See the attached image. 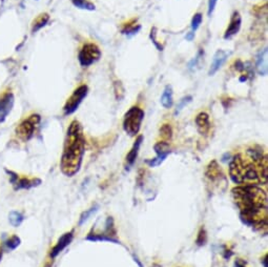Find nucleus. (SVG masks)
<instances>
[{
  "instance_id": "obj_5",
  "label": "nucleus",
  "mask_w": 268,
  "mask_h": 267,
  "mask_svg": "<svg viewBox=\"0 0 268 267\" xmlns=\"http://www.w3.org/2000/svg\"><path fill=\"white\" fill-rule=\"evenodd\" d=\"M40 120L41 118L37 114L31 115L24 119L16 128V135L18 136V138L22 140V141H29L30 139L33 138L35 132H36Z\"/></svg>"
},
{
  "instance_id": "obj_12",
  "label": "nucleus",
  "mask_w": 268,
  "mask_h": 267,
  "mask_svg": "<svg viewBox=\"0 0 268 267\" xmlns=\"http://www.w3.org/2000/svg\"><path fill=\"white\" fill-rule=\"evenodd\" d=\"M226 58H227L226 52H224L222 50L217 51L214 56V58H213V62H211V65H210L208 75L209 76L215 75L219 71V69H220V67L224 65V62L226 61Z\"/></svg>"
},
{
  "instance_id": "obj_7",
  "label": "nucleus",
  "mask_w": 268,
  "mask_h": 267,
  "mask_svg": "<svg viewBox=\"0 0 268 267\" xmlns=\"http://www.w3.org/2000/svg\"><path fill=\"white\" fill-rule=\"evenodd\" d=\"M88 93L89 88L86 84H82L79 88H77L67 100L65 107H63V113H65V115L67 116L75 113V111L78 110L79 105L81 104L84 98L88 96Z\"/></svg>"
},
{
  "instance_id": "obj_16",
  "label": "nucleus",
  "mask_w": 268,
  "mask_h": 267,
  "mask_svg": "<svg viewBox=\"0 0 268 267\" xmlns=\"http://www.w3.org/2000/svg\"><path fill=\"white\" fill-rule=\"evenodd\" d=\"M39 184H41V180L38 179V178L29 179V178H19V177L13 183L15 189H21V188H26L27 189V188H31V187L38 186Z\"/></svg>"
},
{
  "instance_id": "obj_24",
  "label": "nucleus",
  "mask_w": 268,
  "mask_h": 267,
  "mask_svg": "<svg viewBox=\"0 0 268 267\" xmlns=\"http://www.w3.org/2000/svg\"><path fill=\"white\" fill-rule=\"evenodd\" d=\"M114 89H115V95L118 100H121L122 98L124 97V88L122 86V83L120 81H115L114 83Z\"/></svg>"
},
{
  "instance_id": "obj_20",
  "label": "nucleus",
  "mask_w": 268,
  "mask_h": 267,
  "mask_svg": "<svg viewBox=\"0 0 268 267\" xmlns=\"http://www.w3.org/2000/svg\"><path fill=\"white\" fill-rule=\"evenodd\" d=\"M266 54H267V48H264V50L259 54L257 58L258 72L262 75H266L267 73V65H266V58H265Z\"/></svg>"
},
{
  "instance_id": "obj_2",
  "label": "nucleus",
  "mask_w": 268,
  "mask_h": 267,
  "mask_svg": "<svg viewBox=\"0 0 268 267\" xmlns=\"http://www.w3.org/2000/svg\"><path fill=\"white\" fill-rule=\"evenodd\" d=\"M86 147V140L83 136L81 124L74 120L70 122L63 146L61 157V172L67 177H73L79 172Z\"/></svg>"
},
{
  "instance_id": "obj_28",
  "label": "nucleus",
  "mask_w": 268,
  "mask_h": 267,
  "mask_svg": "<svg viewBox=\"0 0 268 267\" xmlns=\"http://www.w3.org/2000/svg\"><path fill=\"white\" fill-rule=\"evenodd\" d=\"M201 22H202V15L200 13L196 14V15L193 17V20H192V30H193V32H196L197 30L199 29Z\"/></svg>"
},
{
  "instance_id": "obj_22",
  "label": "nucleus",
  "mask_w": 268,
  "mask_h": 267,
  "mask_svg": "<svg viewBox=\"0 0 268 267\" xmlns=\"http://www.w3.org/2000/svg\"><path fill=\"white\" fill-rule=\"evenodd\" d=\"M160 136L163 139V141L168 142L173 137V130L169 124H163L160 129Z\"/></svg>"
},
{
  "instance_id": "obj_36",
  "label": "nucleus",
  "mask_w": 268,
  "mask_h": 267,
  "mask_svg": "<svg viewBox=\"0 0 268 267\" xmlns=\"http://www.w3.org/2000/svg\"><path fill=\"white\" fill-rule=\"evenodd\" d=\"M45 267H50V266H45Z\"/></svg>"
},
{
  "instance_id": "obj_33",
  "label": "nucleus",
  "mask_w": 268,
  "mask_h": 267,
  "mask_svg": "<svg viewBox=\"0 0 268 267\" xmlns=\"http://www.w3.org/2000/svg\"><path fill=\"white\" fill-rule=\"evenodd\" d=\"M195 37V33L194 32H189L187 35H186V40L188 41H192Z\"/></svg>"
},
{
  "instance_id": "obj_32",
  "label": "nucleus",
  "mask_w": 268,
  "mask_h": 267,
  "mask_svg": "<svg viewBox=\"0 0 268 267\" xmlns=\"http://www.w3.org/2000/svg\"><path fill=\"white\" fill-rule=\"evenodd\" d=\"M234 267H246V266H245V264L241 261V260H237V261L235 262Z\"/></svg>"
},
{
  "instance_id": "obj_23",
  "label": "nucleus",
  "mask_w": 268,
  "mask_h": 267,
  "mask_svg": "<svg viewBox=\"0 0 268 267\" xmlns=\"http://www.w3.org/2000/svg\"><path fill=\"white\" fill-rule=\"evenodd\" d=\"M9 220L14 227H17L20 225L21 223H22L23 216H22V214H20L18 212H12L9 215Z\"/></svg>"
},
{
  "instance_id": "obj_21",
  "label": "nucleus",
  "mask_w": 268,
  "mask_h": 267,
  "mask_svg": "<svg viewBox=\"0 0 268 267\" xmlns=\"http://www.w3.org/2000/svg\"><path fill=\"white\" fill-rule=\"evenodd\" d=\"M72 2L76 8L81 9V10H88V11L95 10V4L89 1V0H72Z\"/></svg>"
},
{
  "instance_id": "obj_26",
  "label": "nucleus",
  "mask_w": 268,
  "mask_h": 267,
  "mask_svg": "<svg viewBox=\"0 0 268 267\" xmlns=\"http://www.w3.org/2000/svg\"><path fill=\"white\" fill-rule=\"evenodd\" d=\"M19 244H20V239L17 236H13L9 239L8 241H6V247L12 250L18 247Z\"/></svg>"
},
{
  "instance_id": "obj_8",
  "label": "nucleus",
  "mask_w": 268,
  "mask_h": 267,
  "mask_svg": "<svg viewBox=\"0 0 268 267\" xmlns=\"http://www.w3.org/2000/svg\"><path fill=\"white\" fill-rule=\"evenodd\" d=\"M87 240L90 241H111L119 243L117 240V231L114 225V220L112 217H109L105 222V227L103 233H90L87 237Z\"/></svg>"
},
{
  "instance_id": "obj_13",
  "label": "nucleus",
  "mask_w": 268,
  "mask_h": 267,
  "mask_svg": "<svg viewBox=\"0 0 268 267\" xmlns=\"http://www.w3.org/2000/svg\"><path fill=\"white\" fill-rule=\"evenodd\" d=\"M72 240H73V231H69V233H67L63 235L59 239L57 244H56L53 247V249L51 251V257L52 258L57 257L60 252L67 246V245H69V243L72 242Z\"/></svg>"
},
{
  "instance_id": "obj_35",
  "label": "nucleus",
  "mask_w": 268,
  "mask_h": 267,
  "mask_svg": "<svg viewBox=\"0 0 268 267\" xmlns=\"http://www.w3.org/2000/svg\"><path fill=\"white\" fill-rule=\"evenodd\" d=\"M1 257H2V250H1V247H0V260H1Z\"/></svg>"
},
{
  "instance_id": "obj_30",
  "label": "nucleus",
  "mask_w": 268,
  "mask_h": 267,
  "mask_svg": "<svg viewBox=\"0 0 268 267\" xmlns=\"http://www.w3.org/2000/svg\"><path fill=\"white\" fill-rule=\"evenodd\" d=\"M190 101H192V97H190V96L185 97V98H183V99L181 100V102L179 103V105L177 107V111H176V114H178L179 111H180L183 108H184L187 103H189Z\"/></svg>"
},
{
  "instance_id": "obj_4",
  "label": "nucleus",
  "mask_w": 268,
  "mask_h": 267,
  "mask_svg": "<svg viewBox=\"0 0 268 267\" xmlns=\"http://www.w3.org/2000/svg\"><path fill=\"white\" fill-rule=\"evenodd\" d=\"M144 115V111L138 107H132L126 111L123 119V129L129 136L135 137L138 135Z\"/></svg>"
},
{
  "instance_id": "obj_1",
  "label": "nucleus",
  "mask_w": 268,
  "mask_h": 267,
  "mask_svg": "<svg viewBox=\"0 0 268 267\" xmlns=\"http://www.w3.org/2000/svg\"><path fill=\"white\" fill-rule=\"evenodd\" d=\"M244 224L256 230L267 231V196L257 185L244 184L231 191Z\"/></svg>"
},
{
  "instance_id": "obj_18",
  "label": "nucleus",
  "mask_w": 268,
  "mask_h": 267,
  "mask_svg": "<svg viewBox=\"0 0 268 267\" xmlns=\"http://www.w3.org/2000/svg\"><path fill=\"white\" fill-rule=\"evenodd\" d=\"M173 89L171 86L165 87L161 96V104L164 109H171L173 107Z\"/></svg>"
},
{
  "instance_id": "obj_17",
  "label": "nucleus",
  "mask_w": 268,
  "mask_h": 267,
  "mask_svg": "<svg viewBox=\"0 0 268 267\" xmlns=\"http://www.w3.org/2000/svg\"><path fill=\"white\" fill-rule=\"evenodd\" d=\"M50 20V15L47 13H42L39 16L34 19L33 23H32V32L36 33L38 32L42 27L45 26V24L48 22Z\"/></svg>"
},
{
  "instance_id": "obj_34",
  "label": "nucleus",
  "mask_w": 268,
  "mask_h": 267,
  "mask_svg": "<svg viewBox=\"0 0 268 267\" xmlns=\"http://www.w3.org/2000/svg\"><path fill=\"white\" fill-rule=\"evenodd\" d=\"M262 263H263L264 267H268V265H267V255L264 256V258H263V260H262Z\"/></svg>"
},
{
  "instance_id": "obj_10",
  "label": "nucleus",
  "mask_w": 268,
  "mask_h": 267,
  "mask_svg": "<svg viewBox=\"0 0 268 267\" xmlns=\"http://www.w3.org/2000/svg\"><path fill=\"white\" fill-rule=\"evenodd\" d=\"M14 105V95L11 92H5L0 96V122H3L11 113Z\"/></svg>"
},
{
  "instance_id": "obj_11",
  "label": "nucleus",
  "mask_w": 268,
  "mask_h": 267,
  "mask_svg": "<svg viewBox=\"0 0 268 267\" xmlns=\"http://www.w3.org/2000/svg\"><path fill=\"white\" fill-rule=\"evenodd\" d=\"M241 23H242V19L241 16H240L239 12H234L232 14V16L230 18V22L228 24L227 30L225 31L224 34V39H230L237 35L240 31V27H241Z\"/></svg>"
},
{
  "instance_id": "obj_15",
  "label": "nucleus",
  "mask_w": 268,
  "mask_h": 267,
  "mask_svg": "<svg viewBox=\"0 0 268 267\" xmlns=\"http://www.w3.org/2000/svg\"><path fill=\"white\" fill-rule=\"evenodd\" d=\"M196 124L201 135H206L210 130L209 116L206 113H200L196 117Z\"/></svg>"
},
{
  "instance_id": "obj_3",
  "label": "nucleus",
  "mask_w": 268,
  "mask_h": 267,
  "mask_svg": "<svg viewBox=\"0 0 268 267\" xmlns=\"http://www.w3.org/2000/svg\"><path fill=\"white\" fill-rule=\"evenodd\" d=\"M249 159V158H248ZM252 161V160H251ZM229 175L236 184L267 183V158L259 162H248L242 155H236L229 164Z\"/></svg>"
},
{
  "instance_id": "obj_6",
  "label": "nucleus",
  "mask_w": 268,
  "mask_h": 267,
  "mask_svg": "<svg viewBox=\"0 0 268 267\" xmlns=\"http://www.w3.org/2000/svg\"><path fill=\"white\" fill-rule=\"evenodd\" d=\"M101 57V51L95 44H86L79 52L78 60L81 67H88L91 65H94Z\"/></svg>"
},
{
  "instance_id": "obj_9",
  "label": "nucleus",
  "mask_w": 268,
  "mask_h": 267,
  "mask_svg": "<svg viewBox=\"0 0 268 267\" xmlns=\"http://www.w3.org/2000/svg\"><path fill=\"white\" fill-rule=\"evenodd\" d=\"M154 150L157 154V157L154 159H149L145 161L146 164H149L151 167H155L160 165L163 161L166 159V157L171 153V147H169V143L166 141H160L155 144Z\"/></svg>"
},
{
  "instance_id": "obj_31",
  "label": "nucleus",
  "mask_w": 268,
  "mask_h": 267,
  "mask_svg": "<svg viewBox=\"0 0 268 267\" xmlns=\"http://www.w3.org/2000/svg\"><path fill=\"white\" fill-rule=\"evenodd\" d=\"M218 2V0H208V15L211 16V14L215 11L216 4Z\"/></svg>"
},
{
  "instance_id": "obj_25",
  "label": "nucleus",
  "mask_w": 268,
  "mask_h": 267,
  "mask_svg": "<svg viewBox=\"0 0 268 267\" xmlns=\"http://www.w3.org/2000/svg\"><path fill=\"white\" fill-rule=\"evenodd\" d=\"M206 241H207V234H206V230L202 227V228L199 230L198 237H197V240H196V243H197V245H199V246H203V245H205Z\"/></svg>"
},
{
  "instance_id": "obj_27",
  "label": "nucleus",
  "mask_w": 268,
  "mask_h": 267,
  "mask_svg": "<svg viewBox=\"0 0 268 267\" xmlns=\"http://www.w3.org/2000/svg\"><path fill=\"white\" fill-rule=\"evenodd\" d=\"M97 208H98V206H94V207L89 208V210H87V212H84V213L81 215V217H80L79 225H82V224L89 219V216H91L94 213H96V212H97Z\"/></svg>"
},
{
  "instance_id": "obj_19",
  "label": "nucleus",
  "mask_w": 268,
  "mask_h": 267,
  "mask_svg": "<svg viewBox=\"0 0 268 267\" xmlns=\"http://www.w3.org/2000/svg\"><path fill=\"white\" fill-rule=\"evenodd\" d=\"M205 175L207 176V178L210 179V180H216V179H219L221 177L222 175V172L220 170V167H219L217 161H213V162H210L209 165L207 166V170H206V173Z\"/></svg>"
},
{
  "instance_id": "obj_14",
  "label": "nucleus",
  "mask_w": 268,
  "mask_h": 267,
  "mask_svg": "<svg viewBox=\"0 0 268 267\" xmlns=\"http://www.w3.org/2000/svg\"><path fill=\"white\" fill-rule=\"evenodd\" d=\"M142 141H143V136H138L135 143L133 144L130 153L128 154V156H126V168L131 167L134 163H135V161L138 157L140 146L141 144H142Z\"/></svg>"
},
{
  "instance_id": "obj_29",
  "label": "nucleus",
  "mask_w": 268,
  "mask_h": 267,
  "mask_svg": "<svg viewBox=\"0 0 268 267\" xmlns=\"http://www.w3.org/2000/svg\"><path fill=\"white\" fill-rule=\"evenodd\" d=\"M140 29H141L140 25L136 26V24H133V25L129 24L125 26V29L122 30V33L125 35H132V34H136Z\"/></svg>"
}]
</instances>
